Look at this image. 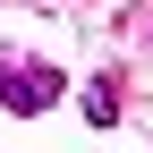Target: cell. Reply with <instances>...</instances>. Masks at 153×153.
<instances>
[{
  "label": "cell",
  "mask_w": 153,
  "mask_h": 153,
  "mask_svg": "<svg viewBox=\"0 0 153 153\" xmlns=\"http://www.w3.org/2000/svg\"><path fill=\"white\" fill-rule=\"evenodd\" d=\"M60 94H68V76L51 68V60H9V51H0V111L34 119V111H51Z\"/></svg>",
  "instance_id": "cell-1"
},
{
  "label": "cell",
  "mask_w": 153,
  "mask_h": 153,
  "mask_svg": "<svg viewBox=\"0 0 153 153\" xmlns=\"http://www.w3.org/2000/svg\"><path fill=\"white\" fill-rule=\"evenodd\" d=\"M111 119H119V85L94 76V85H85V128H111Z\"/></svg>",
  "instance_id": "cell-2"
}]
</instances>
